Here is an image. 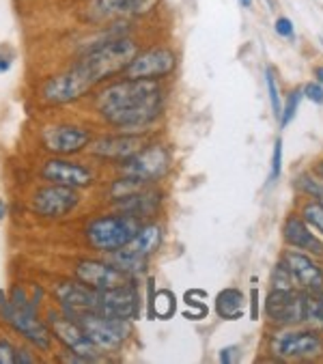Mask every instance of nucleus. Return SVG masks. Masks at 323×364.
I'll list each match as a JSON object with an SVG mask.
<instances>
[{
  "label": "nucleus",
  "mask_w": 323,
  "mask_h": 364,
  "mask_svg": "<svg viewBox=\"0 0 323 364\" xmlns=\"http://www.w3.org/2000/svg\"><path fill=\"white\" fill-rule=\"evenodd\" d=\"M319 175H321V179H323V162L319 164Z\"/></svg>",
  "instance_id": "42"
},
{
  "label": "nucleus",
  "mask_w": 323,
  "mask_h": 364,
  "mask_svg": "<svg viewBox=\"0 0 323 364\" xmlns=\"http://www.w3.org/2000/svg\"><path fill=\"white\" fill-rule=\"evenodd\" d=\"M93 82L89 80V76L80 69L75 63L69 65L60 74L50 76L41 89H39V97L43 104L48 106H65V104H73L78 100L87 97L93 91Z\"/></svg>",
  "instance_id": "5"
},
{
  "label": "nucleus",
  "mask_w": 323,
  "mask_h": 364,
  "mask_svg": "<svg viewBox=\"0 0 323 364\" xmlns=\"http://www.w3.org/2000/svg\"><path fill=\"white\" fill-rule=\"evenodd\" d=\"M312 74H314V80L323 87V65H319V67H314V71H312Z\"/></svg>",
  "instance_id": "39"
},
{
  "label": "nucleus",
  "mask_w": 323,
  "mask_h": 364,
  "mask_svg": "<svg viewBox=\"0 0 323 364\" xmlns=\"http://www.w3.org/2000/svg\"><path fill=\"white\" fill-rule=\"evenodd\" d=\"M177 69V52L169 46H151L138 50L132 63L125 67L123 78L132 80H162Z\"/></svg>",
  "instance_id": "7"
},
{
  "label": "nucleus",
  "mask_w": 323,
  "mask_h": 364,
  "mask_svg": "<svg viewBox=\"0 0 323 364\" xmlns=\"http://www.w3.org/2000/svg\"><path fill=\"white\" fill-rule=\"evenodd\" d=\"M93 136L87 127L83 125H71V123H58L50 125L41 134V144L54 156H75L80 151L89 149Z\"/></svg>",
  "instance_id": "12"
},
{
  "label": "nucleus",
  "mask_w": 323,
  "mask_h": 364,
  "mask_svg": "<svg viewBox=\"0 0 323 364\" xmlns=\"http://www.w3.org/2000/svg\"><path fill=\"white\" fill-rule=\"evenodd\" d=\"M48 328L52 332V336L69 351L75 355H83L89 362L100 360L102 351L95 347V343L85 334V330L80 328V323L71 317H67L60 311H50L48 313Z\"/></svg>",
  "instance_id": "10"
},
{
  "label": "nucleus",
  "mask_w": 323,
  "mask_h": 364,
  "mask_svg": "<svg viewBox=\"0 0 323 364\" xmlns=\"http://www.w3.org/2000/svg\"><path fill=\"white\" fill-rule=\"evenodd\" d=\"M144 147V136L142 134H110L102 136L97 140H91L89 144V154L93 158L106 160V162H123L138 154Z\"/></svg>",
  "instance_id": "15"
},
{
  "label": "nucleus",
  "mask_w": 323,
  "mask_h": 364,
  "mask_svg": "<svg viewBox=\"0 0 323 364\" xmlns=\"http://www.w3.org/2000/svg\"><path fill=\"white\" fill-rule=\"evenodd\" d=\"M295 186H297L304 194L312 196L314 200H319V203L323 205V179L310 177V175H300V177L295 179Z\"/></svg>",
  "instance_id": "27"
},
{
  "label": "nucleus",
  "mask_w": 323,
  "mask_h": 364,
  "mask_svg": "<svg viewBox=\"0 0 323 364\" xmlns=\"http://www.w3.org/2000/svg\"><path fill=\"white\" fill-rule=\"evenodd\" d=\"M102 315L117 317V319H138L140 315V294L136 284L129 280L117 289H108L100 294V311Z\"/></svg>",
  "instance_id": "16"
},
{
  "label": "nucleus",
  "mask_w": 323,
  "mask_h": 364,
  "mask_svg": "<svg viewBox=\"0 0 323 364\" xmlns=\"http://www.w3.org/2000/svg\"><path fill=\"white\" fill-rule=\"evenodd\" d=\"M244 304H246V298L241 294L239 289H224L218 294V300H216V311L222 319H228V321H235L244 315Z\"/></svg>",
  "instance_id": "24"
},
{
  "label": "nucleus",
  "mask_w": 323,
  "mask_h": 364,
  "mask_svg": "<svg viewBox=\"0 0 323 364\" xmlns=\"http://www.w3.org/2000/svg\"><path fill=\"white\" fill-rule=\"evenodd\" d=\"M265 85H268V93H270L272 112H274V117H278V119H280V112H282V100H280V91H278L276 74H274V69H272V67H268V69H265Z\"/></svg>",
  "instance_id": "28"
},
{
  "label": "nucleus",
  "mask_w": 323,
  "mask_h": 364,
  "mask_svg": "<svg viewBox=\"0 0 323 364\" xmlns=\"http://www.w3.org/2000/svg\"><path fill=\"white\" fill-rule=\"evenodd\" d=\"M33 362H37V358L28 349H18L16 351V364H33Z\"/></svg>",
  "instance_id": "35"
},
{
  "label": "nucleus",
  "mask_w": 323,
  "mask_h": 364,
  "mask_svg": "<svg viewBox=\"0 0 323 364\" xmlns=\"http://www.w3.org/2000/svg\"><path fill=\"white\" fill-rule=\"evenodd\" d=\"M73 274L80 282H85L87 287L95 291H108L117 289L125 282H129L132 276H127L123 269H119L110 261H100V259H83L73 265Z\"/></svg>",
  "instance_id": "14"
},
{
  "label": "nucleus",
  "mask_w": 323,
  "mask_h": 364,
  "mask_svg": "<svg viewBox=\"0 0 323 364\" xmlns=\"http://www.w3.org/2000/svg\"><path fill=\"white\" fill-rule=\"evenodd\" d=\"M100 294L102 291L87 287L78 278L75 280H60L54 287V296H56V302L60 306V313H65L71 319L78 315H85V313H97L100 311Z\"/></svg>",
  "instance_id": "13"
},
{
  "label": "nucleus",
  "mask_w": 323,
  "mask_h": 364,
  "mask_svg": "<svg viewBox=\"0 0 323 364\" xmlns=\"http://www.w3.org/2000/svg\"><path fill=\"white\" fill-rule=\"evenodd\" d=\"M171 166H173V158L169 149L162 147V144H149V147H142L132 158L123 160L119 173L123 177H134L153 186L169 175Z\"/></svg>",
  "instance_id": "8"
},
{
  "label": "nucleus",
  "mask_w": 323,
  "mask_h": 364,
  "mask_svg": "<svg viewBox=\"0 0 323 364\" xmlns=\"http://www.w3.org/2000/svg\"><path fill=\"white\" fill-rule=\"evenodd\" d=\"M159 244H162V229L157 225H142L125 246L110 252V263H115L127 276H138L140 272H144L149 257L157 252Z\"/></svg>",
  "instance_id": "4"
},
{
  "label": "nucleus",
  "mask_w": 323,
  "mask_h": 364,
  "mask_svg": "<svg viewBox=\"0 0 323 364\" xmlns=\"http://www.w3.org/2000/svg\"><path fill=\"white\" fill-rule=\"evenodd\" d=\"M282 235H285V242L295 250H304V252H310L317 257L323 255V242L310 231V227L306 225L302 215L287 218L285 227H282Z\"/></svg>",
  "instance_id": "20"
},
{
  "label": "nucleus",
  "mask_w": 323,
  "mask_h": 364,
  "mask_svg": "<svg viewBox=\"0 0 323 364\" xmlns=\"http://www.w3.org/2000/svg\"><path fill=\"white\" fill-rule=\"evenodd\" d=\"M274 31H276V35H280L282 39H293V37H295L293 22H291L289 18H285V16L276 18V22H274Z\"/></svg>",
  "instance_id": "33"
},
{
  "label": "nucleus",
  "mask_w": 323,
  "mask_h": 364,
  "mask_svg": "<svg viewBox=\"0 0 323 364\" xmlns=\"http://www.w3.org/2000/svg\"><path fill=\"white\" fill-rule=\"evenodd\" d=\"M233 351H235L233 347L222 349V351H220V362H231V360H233Z\"/></svg>",
  "instance_id": "38"
},
{
  "label": "nucleus",
  "mask_w": 323,
  "mask_h": 364,
  "mask_svg": "<svg viewBox=\"0 0 323 364\" xmlns=\"http://www.w3.org/2000/svg\"><path fill=\"white\" fill-rule=\"evenodd\" d=\"M175 306H177V298L173 291L169 289H159L153 291V287L149 284V317L151 319H171L175 315Z\"/></svg>",
  "instance_id": "25"
},
{
  "label": "nucleus",
  "mask_w": 323,
  "mask_h": 364,
  "mask_svg": "<svg viewBox=\"0 0 323 364\" xmlns=\"http://www.w3.org/2000/svg\"><path fill=\"white\" fill-rule=\"evenodd\" d=\"M164 102V87L159 80L121 78L97 91L95 112L104 123L119 132L142 134L162 117Z\"/></svg>",
  "instance_id": "1"
},
{
  "label": "nucleus",
  "mask_w": 323,
  "mask_h": 364,
  "mask_svg": "<svg viewBox=\"0 0 323 364\" xmlns=\"http://www.w3.org/2000/svg\"><path fill=\"white\" fill-rule=\"evenodd\" d=\"M272 282H274V289H293V274L285 261L276 263L272 272Z\"/></svg>",
  "instance_id": "30"
},
{
  "label": "nucleus",
  "mask_w": 323,
  "mask_h": 364,
  "mask_svg": "<svg viewBox=\"0 0 323 364\" xmlns=\"http://www.w3.org/2000/svg\"><path fill=\"white\" fill-rule=\"evenodd\" d=\"M253 319H259V289H253Z\"/></svg>",
  "instance_id": "36"
},
{
  "label": "nucleus",
  "mask_w": 323,
  "mask_h": 364,
  "mask_svg": "<svg viewBox=\"0 0 323 364\" xmlns=\"http://www.w3.org/2000/svg\"><path fill=\"white\" fill-rule=\"evenodd\" d=\"M159 203H162V192H157L151 186H144V188H140V190H136V192L115 200V205H117V209L121 213L140 218V220H142V218L153 215L159 209Z\"/></svg>",
  "instance_id": "21"
},
{
  "label": "nucleus",
  "mask_w": 323,
  "mask_h": 364,
  "mask_svg": "<svg viewBox=\"0 0 323 364\" xmlns=\"http://www.w3.org/2000/svg\"><path fill=\"white\" fill-rule=\"evenodd\" d=\"M282 173V140L276 138L274 142V154H272V173H270V181H276Z\"/></svg>",
  "instance_id": "31"
},
{
  "label": "nucleus",
  "mask_w": 323,
  "mask_h": 364,
  "mask_svg": "<svg viewBox=\"0 0 323 364\" xmlns=\"http://www.w3.org/2000/svg\"><path fill=\"white\" fill-rule=\"evenodd\" d=\"M265 315L274 323H302V294L293 289H274L265 300Z\"/></svg>",
  "instance_id": "19"
},
{
  "label": "nucleus",
  "mask_w": 323,
  "mask_h": 364,
  "mask_svg": "<svg viewBox=\"0 0 323 364\" xmlns=\"http://www.w3.org/2000/svg\"><path fill=\"white\" fill-rule=\"evenodd\" d=\"M272 349L287 360H314L323 355V338L314 332H282L274 338Z\"/></svg>",
  "instance_id": "17"
},
{
  "label": "nucleus",
  "mask_w": 323,
  "mask_h": 364,
  "mask_svg": "<svg viewBox=\"0 0 323 364\" xmlns=\"http://www.w3.org/2000/svg\"><path fill=\"white\" fill-rule=\"evenodd\" d=\"M16 345L7 338H0V364H16Z\"/></svg>",
  "instance_id": "34"
},
{
  "label": "nucleus",
  "mask_w": 323,
  "mask_h": 364,
  "mask_svg": "<svg viewBox=\"0 0 323 364\" xmlns=\"http://www.w3.org/2000/svg\"><path fill=\"white\" fill-rule=\"evenodd\" d=\"M142 227L140 218L127 215V213H110V215H100L85 227V240L87 244L104 255H110L125 246Z\"/></svg>",
  "instance_id": "2"
},
{
  "label": "nucleus",
  "mask_w": 323,
  "mask_h": 364,
  "mask_svg": "<svg viewBox=\"0 0 323 364\" xmlns=\"http://www.w3.org/2000/svg\"><path fill=\"white\" fill-rule=\"evenodd\" d=\"M302 97H304L302 87L295 89V91H291V95L287 97V104L282 106V112H280V127H287V125L293 121V117H295V112H297V108H300Z\"/></svg>",
  "instance_id": "29"
},
{
  "label": "nucleus",
  "mask_w": 323,
  "mask_h": 364,
  "mask_svg": "<svg viewBox=\"0 0 323 364\" xmlns=\"http://www.w3.org/2000/svg\"><path fill=\"white\" fill-rule=\"evenodd\" d=\"M73 319L80 323V328L85 330V334L95 343V347L102 353L121 349V345L132 334V326L127 319H117V317H108L102 313H85Z\"/></svg>",
  "instance_id": "9"
},
{
  "label": "nucleus",
  "mask_w": 323,
  "mask_h": 364,
  "mask_svg": "<svg viewBox=\"0 0 323 364\" xmlns=\"http://www.w3.org/2000/svg\"><path fill=\"white\" fill-rule=\"evenodd\" d=\"M282 261L289 265V269L300 287L314 289V291L323 289V269L308 255H304L300 250H289V252H285Z\"/></svg>",
  "instance_id": "22"
},
{
  "label": "nucleus",
  "mask_w": 323,
  "mask_h": 364,
  "mask_svg": "<svg viewBox=\"0 0 323 364\" xmlns=\"http://www.w3.org/2000/svg\"><path fill=\"white\" fill-rule=\"evenodd\" d=\"M239 5L244 7V9H250L253 7V0H239Z\"/></svg>",
  "instance_id": "40"
},
{
  "label": "nucleus",
  "mask_w": 323,
  "mask_h": 364,
  "mask_svg": "<svg viewBox=\"0 0 323 364\" xmlns=\"http://www.w3.org/2000/svg\"><path fill=\"white\" fill-rule=\"evenodd\" d=\"M0 313H3V319L18 332L22 334L26 341H31L35 347L48 351L52 347V332L50 328L37 317V306H18L14 304L3 291H0Z\"/></svg>",
  "instance_id": "6"
},
{
  "label": "nucleus",
  "mask_w": 323,
  "mask_h": 364,
  "mask_svg": "<svg viewBox=\"0 0 323 364\" xmlns=\"http://www.w3.org/2000/svg\"><path fill=\"white\" fill-rule=\"evenodd\" d=\"M11 56H3L0 54V74H5V71H9L11 69Z\"/></svg>",
  "instance_id": "37"
},
{
  "label": "nucleus",
  "mask_w": 323,
  "mask_h": 364,
  "mask_svg": "<svg viewBox=\"0 0 323 364\" xmlns=\"http://www.w3.org/2000/svg\"><path fill=\"white\" fill-rule=\"evenodd\" d=\"M302 218L306 220V225L314 231H319L323 235V205L319 200H310L302 207Z\"/></svg>",
  "instance_id": "26"
},
{
  "label": "nucleus",
  "mask_w": 323,
  "mask_h": 364,
  "mask_svg": "<svg viewBox=\"0 0 323 364\" xmlns=\"http://www.w3.org/2000/svg\"><path fill=\"white\" fill-rule=\"evenodd\" d=\"M162 0H85L78 16L83 24L108 26L119 20H138L159 7Z\"/></svg>",
  "instance_id": "3"
},
{
  "label": "nucleus",
  "mask_w": 323,
  "mask_h": 364,
  "mask_svg": "<svg viewBox=\"0 0 323 364\" xmlns=\"http://www.w3.org/2000/svg\"><path fill=\"white\" fill-rule=\"evenodd\" d=\"M80 205L78 188L50 183L46 188H39L31 198V209L39 218H48V220H58V218L69 215Z\"/></svg>",
  "instance_id": "11"
},
{
  "label": "nucleus",
  "mask_w": 323,
  "mask_h": 364,
  "mask_svg": "<svg viewBox=\"0 0 323 364\" xmlns=\"http://www.w3.org/2000/svg\"><path fill=\"white\" fill-rule=\"evenodd\" d=\"M5 213H7V207H5V203H3V200H0V220H3V218H5Z\"/></svg>",
  "instance_id": "41"
},
{
  "label": "nucleus",
  "mask_w": 323,
  "mask_h": 364,
  "mask_svg": "<svg viewBox=\"0 0 323 364\" xmlns=\"http://www.w3.org/2000/svg\"><path fill=\"white\" fill-rule=\"evenodd\" d=\"M302 93H304V97H306V100H310L312 104L323 106V87H321L317 80H314V82L304 85V87H302Z\"/></svg>",
  "instance_id": "32"
},
{
  "label": "nucleus",
  "mask_w": 323,
  "mask_h": 364,
  "mask_svg": "<svg viewBox=\"0 0 323 364\" xmlns=\"http://www.w3.org/2000/svg\"><path fill=\"white\" fill-rule=\"evenodd\" d=\"M302 323L323 330V289H306L302 294Z\"/></svg>",
  "instance_id": "23"
},
{
  "label": "nucleus",
  "mask_w": 323,
  "mask_h": 364,
  "mask_svg": "<svg viewBox=\"0 0 323 364\" xmlns=\"http://www.w3.org/2000/svg\"><path fill=\"white\" fill-rule=\"evenodd\" d=\"M39 175L48 183H58L69 188H89L93 183V171L89 166L65 160L60 156L46 160Z\"/></svg>",
  "instance_id": "18"
}]
</instances>
